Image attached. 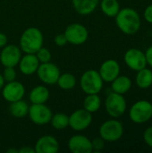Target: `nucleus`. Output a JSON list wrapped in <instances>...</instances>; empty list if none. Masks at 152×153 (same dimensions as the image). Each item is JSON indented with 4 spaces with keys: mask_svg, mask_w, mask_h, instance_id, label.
<instances>
[{
    "mask_svg": "<svg viewBox=\"0 0 152 153\" xmlns=\"http://www.w3.org/2000/svg\"><path fill=\"white\" fill-rule=\"evenodd\" d=\"M115 18L118 29L126 35L136 34L141 29V17L133 8L125 7L120 9Z\"/></svg>",
    "mask_w": 152,
    "mask_h": 153,
    "instance_id": "nucleus-1",
    "label": "nucleus"
},
{
    "mask_svg": "<svg viewBox=\"0 0 152 153\" xmlns=\"http://www.w3.org/2000/svg\"><path fill=\"white\" fill-rule=\"evenodd\" d=\"M44 44V35L37 27H29L20 37L19 47L24 54H35Z\"/></svg>",
    "mask_w": 152,
    "mask_h": 153,
    "instance_id": "nucleus-2",
    "label": "nucleus"
},
{
    "mask_svg": "<svg viewBox=\"0 0 152 153\" xmlns=\"http://www.w3.org/2000/svg\"><path fill=\"white\" fill-rule=\"evenodd\" d=\"M103 84L104 81L99 71L94 69L85 71L80 78V87L85 94H99Z\"/></svg>",
    "mask_w": 152,
    "mask_h": 153,
    "instance_id": "nucleus-3",
    "label": "nucleus"
},
{
    "mask_svg": "<svg viewBox=\"0 0 152 153\" xmlns=\"http://www.w3.org/2000/svg\"><path fill=\"white\" fill-rule=\"evenodd\" d=\"M99 134L105 142L115 143L122 138L124 134V126L116 118H111L100 125Z\"/></svg>",
    "mask_w": 152,
    "mask_h": 153,
    "instance_id": "nucleus-4",
    "label": "nucleus"
},
{
    "mask_svg": "<svg viewBox=\"0 0 152 153\" xmlns=\"http://www.w3.org/2000/svg\"><path fill=\"white\" fill-rule=\"evenodd\" d=\"M105 108L108 115L112 118L122 117L127 108L126 100L122 94L116 92L109 93L105 100Z\"/></svg>",
    "mask_w": 152,
    "mask_h": 153,
    "instance_id": "nucleus-5",
    "label": "nucleus"
},
{
    "mask_svg": "<svg viewBox=\"0 0 152 153\" xmlns=\"http://www.w3.org/2000/svg\"><path fill=\"white\" fill-rule=\"evenodd\" d=\"M152 117V104L145 100L136 101L129 110V118L135 124H143Z\"/></svg>",
    "mask_w": 152,
    "mask_h": 153,
    "instance_id": "nucleus-6",
    "label": "nucleus"
},
{
    "mask_svg": "<svg viewBox=\"0 0 152 153\" xmlns=\"http://www.w3.org/2000/svg\"><path fill=\"white\" fill-rule=\"evenodd\" d=\"M64 34L66 38L67 43H70L74 46H80L84 44L89 38L88 29L83 24L79 22H73L69 24L65 28Z\"/></svg>",
    "mask_w": 152,
    "mask_h": 153,
    "instance_id": "nucleus-7",
    "label": "nucleus"
},
{
    "mask_svg": "<svg viewBox=\"0 0 152 153\" xmlns=\"http://www.w3.org/2000/svg\"><path fill=\"white\" fill-rule=\"evenodd\" d=\"M39 81L45 85H55L57 82L58 77L61 74L59 67L50 62L39 64L36 72Z\"/></svg>",
    "mask_w": 152,
    "mask_h": 153,
    "instance_id": "nucleus-8",
    "label": "nucleus"
},
{
    "mask_svg": "<svg viewBox=\"0 0 152 153\" xmlns=\"http://www.w3.org/2000/svg\"><path fill=\"white\" fill-rule=\"evenodd\" d=\"M53 116L52 110L45 104H31L29 108L28 117L30 120L37 126L49 124Z\"/></svg>",
    "mask_w": 152,
    "mask_h": 153,
    "instance_id": "nucleus-9",
    "label": "nucleus"
},
{
    "mask_svg": "<svg viewBox=\"0 0 152 153\" xmlns=\"http://www.w3.org/2000/svg\"><path fill=\"white\" fill-rule=\"evenodd\" d=\"M91 123L92 114L84 108L76 109L69 116V127L75 132L86 130Z\"/></svg>",
    "mask_w": 152,
    "mask_h": 153,
    "instance_id": "nucleus-10",
    "label": "nucleus"
},
{
    "mask_svg": "<svg viewBox=\"0 0 152 153\" xmlns=\"http://www.w3.org/2000/svg\"><path fill=\"white\" fill-rule=\"evenodd\" d=\"M22 56V52L19 46L14 44H7L0 52V63L4 67H15Z\"/></svg>",
    "mask_w": 152,
    "mask_h": 153,
    "instance_id": "nucleus-11",
    "label": "nucleus"
},
{
    "mask_svg": "<svg viewBox=\"0 0 152 153\" xmlns=\"http://www.w3.org/2000/svg\"><path fill=\"white\" fill-rule=\"evenodd\" d=\"M1 92L3 99L8 103H12L23 99L26 93V89L21 82L15 80L5 82L1 90Z\"/></svg>",
    "mask_w": 152,
    "mask_h": 153,
    "instance_id": "nucleus-12",
    "label": "nucleus"
},
{
    "mask_svg": "<svg viewBox=\"0 0 152 153\" xmlns=\"http://www.w3.org/2000/svg\"><path fill=\"white\" fill-rule=\"evenodd\" d=\"M124 61L130 69L136 72L147 66L145 53L138 48L128 49L124 56Z\"/></svg>",
    "mask_w": 152,
    "mask_h": 153,
    "instance_id": "nucleus-13",
    "label": "nucleus"
},
{
    "mask_svg": "<svg viewBox=\"0 0 152 153\" xmlns=\"http://www.w3.org/2000/svg\"><path fill=\"white\" fill-rule=\"evenodd\" d=\"M68 150L72 153H91V140L83 134H74L71 136L67 143Z\"/></svg>",
    "mask_w": 152,
    "mask_h": 153,
    "instance_id": "nucleus-14",
    "label": "nucleus"
},
{
    "mask_svg": "<svg viewBox=\"0 0 152 153\" xmlns=\"http://www.w3.org/2000/svg\"><path fill=\"white\" fill-rule=\"evenodd\" d=\"M120 65L115 59H108L104 61L99 69V73L104 82H111L120 74Z\"/></svg>",
    "mask_w": 152,
    "mask_h": 153,
    "instance_id": "nucleus-15",
    "label": "nucleus"
},
{
    "mask_svg": "<svg viewBox=\"0 0 152 153\" xmlns=\"http://www.w3.org/2000/svg\"><path fill=\"white\" fill-rule=\"evenodd\" d=\"M59 148V142L55 136L50 134L40 136L34 145L35 153H56Z\"/></svg>",
    "mask_w": 152,
    "mask_h": 153,
    "instance_id": "nucleus-16",
    "label": "nucleus"
},
{
    "mask_svg": "<svg viewBox=\"0 0 152 153\" xmlns=\"http://www.w3.org/2000/svg\"><path fill=\"white\" fill-rule=\"evenodd\" d=\"M39 64L35 54H24L19 61L18 67L23 75L30 76L36 74Z\"/></svg>",
    "mask_w": 152,
    "mask_h": 153,
    "instance_id": "nucleus-17",
    "label": "nucleus"
},
{
    "mask_svg": "<svg viewBox=\"0 0 152 153\" xmlns=\"http://www.w3.org/2000/svg\"><path fill=\"white\" fill-rule=\"evenodd\" d=\"M49 97L50 91L45 84L33 87L29 93V100L31 104H45Z\"/></svg>",
    "mask_w": 152,
    "mask_h": 153,
    "instance_id": "nucleus-18",
    "label": "nucleus"
},
{
    "mask_svg": "<svg viewBox=\"0 0 152 153\" xmlns=\"http://www.w3.org/2000/svg\"><path fill=\"white\" fill-rule=\"evenodd\" d=\"M99 4V0H72L73 9L80 15L92 13Z\"/></svg>",
    "mask_w": 152,
    "mask_h": 153,
    "instance_id": "nucleus-19",
    "label": "nucleus"
},
{
    "mask_svg": "<svg viewBox=\"0 0 152 153\" xmlns=\"http://www.w3.org/2000/svg\"><path fill=\"white\" fill-rule=\"evenodd\" d=\"M132 88V80L126 75H118L111 82V90L118 94H125Z\"/></svg>",
    "mask_w": 152,
    "mask_h": 153,
    "instance_id": "nucleus-20",
    "label": "nucleus"
},
{
    "mask_svg": "<svg viewBox=\"0 0 152 153\" xmlns=\"http://www.w3.org/2000/svg\"><path fill=\"white\" fill-rule=\"evenodd\" d=\"M30 105L23 99L16 100L14 102L10 103L8 110L12 117L15 118H23L28 116Z\"/></svg>",
    "mask_w": 152,
    "mask_h": 153,
    "instance_id": "nucleus-21",
    "label": "nucleus"
},
{
    "mask_svg": "<svg viewBox=\"0 0 152 153\" xmlns=\"http://www.w3.org/2000/svg\"><path fill=\"white\" fill-rule=\"evenodd\" d=\"M137 86L140 89H148L152 85V71L149 68H143L137 72L135 78Z\"/></svg>",
    "mask_w": 152,
    "mask_h": 153,
    "instance_id": "nucleus-22",
    "label": "nucleus"
},
{
    "mask_svg": "<svg viewBox=\"0 0 152 153\" xmlns=\"http://www.w3.org/2000/svg\"><path fill=\"white\" fill-rule=\"evenodd\" d=\"M82 105L83 108L90 113H96L101 107V98L99 94H86Z\"/></svg>",
    "mask_w": 152,
    "mask_h": 153,
    "instance_id": "nucleus-23",
    "label": "nucleus"
},
{
    "mask_svg": "<svg viewBox=\"0 0 152 153\" xmlns=\"http://www.w3.org/2000/svg\"><path fill=\"white\" fill-rule=\"evenodd\" d=\"M99 6L102 13L108 17H115L121 9L117 0H101Z\"/></svg>",
    "mask_w": 152,
    "mask_h": 153,
    "instance_id": "nucleus-24",
    "label": "nucleus"
},
{
    "mask_svg": "<svg viewBox=\"0 0 152 153\" xmlns=\"http://www.w3.org/2000/svg\"><path fill=\"white\" fill-rule=\"evenodd\" d=\"M77 83L76 77L71 73H64L60 74L57 80V86L63 91H70L73 90Z\"/></svg>",
    "mask_w": 152,
    "mask_h": 153,
    "instance_id": "nucleus-25",
    "label": "nucleus"
},
{
    "mask_svg": "<svg viewBox=\"0 0 152 153\" xmlns=\"http://www.w3.org/2000/svg\"><path fill=\"white\" fill-rule=\"evenodd\" d=\"M52 127L56 130H64L69 127V116L65 113L53 114L49 122Z\"/></svg>",
    "mask_w": 152,
    "mask_h": 153,
    "instance_id": "nucleus-26",
    "label": "nucleus"
},
{
    "mask_svg": "<svg viewBox=\"0 0 152 153\" xmlns=\"http://www.w3.org/2000/svg\"><path fill=\"white\" fill-rule=\"evenodd\" d=\"M38 60L39 61L40 64L42 63H47L51 61L52 58V54L50 52V50L47 48L41 47L36 53H35Z\"/></svg>",
    "mask_w": 152,
    "mask_h": 153,
    "instance_id": "nucleus-27",
    "label": "nucleus"
},
{
    "mask_svg": "<svg viewBox=\"0 0 152 153\" xmlns=\"http://www.w3.org/2000/svg\"><path fill=\"white\" fill-rule=\"evenodd\" d=\"M2 75H3V78L5 82L15 81L16 77H17V74H16L14 67H4V69L2 73Z\"/></svg>",
    "mask_w": 152,
    "mask_h": 153,
    "instance_id": "nucleus-28",
    "label": "nucleus"
},
{
    "mask_svg": "<svg viewBox=\"0 0 152 153\" xmlns=\"http://www.w3.org/2000/svg\"><path fill=\"white\" fill-rule=\"evenodd\" d=\"M105 143L106 142L100 137H95L93 140H91V147H92V152H99L104 150L105 148Z\"/></svg>",
    "mask_w": 152,
    "mask_h": 153,
    "instance_id": "nucleus-29",
    "label": "nucleus"
},
{
    "mask_svg": "<svg viewBox=\"0 0 152 153\" xmlns=\"http://www.w3.org/2000/svg\"><path fill=\"white\" fill-rule=\"evenodd\" d=\"M143 141L144 143L152 148V126L148 127L143 133Z\"/></svg>",
    "mask_w": 152,
    "mask_h": 153,
    "instance_id": "nucleus-30",
    "label": "nucleus"
},
{
    "mask_svg": "<svg viewBox=\"0 0 152 153\" xmlns=\"http://www.w3.org/2000/svg\"><path fill=\"white\" fill-rule=\"evenodd\" d=\"M54 42H55L56 46H57V47H64L67 44L66 38L64 33L56 35V37L54 39Z\"/></svg>",
    "mask_w": 152,
    "mask_h": 153,
    "instance_id": "nucleus-31",
    "label": "nucleus"
},
{
    "mask_svg": "<svg viewBox=\"0 0 152 153\" xmlns=\"http://www.w3.org/2000/svg\"><path fill=\"white\" fill-rule=\"evenodd\" d=\"M143 17L146 22H148L149 23H152V4H150L148 7H146L143 13Z\"/></svg>",
    "mask_w": 152,
    "mask_h": 153,
    "instance_id": "nucleus-32",
    "label": "nucleus"
},
{
    "mask_svg": "<svg viewBox=\"0 0 152 153\" xmlns=\"http://www.w3.org/2000/svg\"><path fill=\"white\" fill-rule=\"evenodd\" d=\"M145 56H146V61L147 65L152 67V46H151L145 52Z\"/></svg>",
    "mask_w": 152,
    "mask_h": 153,
    "instance_id": "nucleus-33",
    "label": "nucleus"
},
{
    "mask_svg": "<svg viewBox=\"0 0 152 153\" xmlns=\"http://www.w3.org/2000/svg\"><path fill=\"white\" fill-rule=\"evenodd\" d=\"M7 44H8V38L6 34L0 32V48H3Z\"/></svg>",
    "mask_w": 152,
    "mask_h": 153,
    "instance_id": "nucleus-34",
    "label": "nucleus"
},
{
    "mask_svg": "<svg viewBox=\"0 0 152 153\" xmlns=\"http://www.w3.org/2000/svg\"><path fill=\"white\" fill-rule=\"evenodd\" d=\"M18 153H35L34 147L30 146H22L20 149H18Z\"/></svg>",
    "mask_w": 152,
    "mask_h": 153,
    "instance_id": "nucleus-35",
    "label": "nucleus"
},
{
    "mask_svg": "<svg viewBox=\"0 0 152 153\" xmlns=\"http://www.w3.org/2000/svg\"><path fill=\"white\" fill-rule=\"evenodd\" d=\"M4 83H5V82H4V78H3L2 74L0 73V91H1V90H2V88L4 87Z\"/></svg>",
    "mask_w": 152,
    "mask_h": 153,
    "instance_id": "nucleus-36",
    "label": "nucleus"
},
{
    "mask_svg": "<svg viewBox=\"0 0 152 153\" xmlns=\"http://www.w3.org/2000/svg\"><path fill=\"white\" fill-rule=\"evenodd\" d=\"M7 152L18 153V149H15V148H11V149H8V150H7Z\"/></svg>",
    "mask_w": 152,
    "mask_h": 153,
    "instance_id": "nucleus-37",
    "label": "nucleus"
}]
</instances>
